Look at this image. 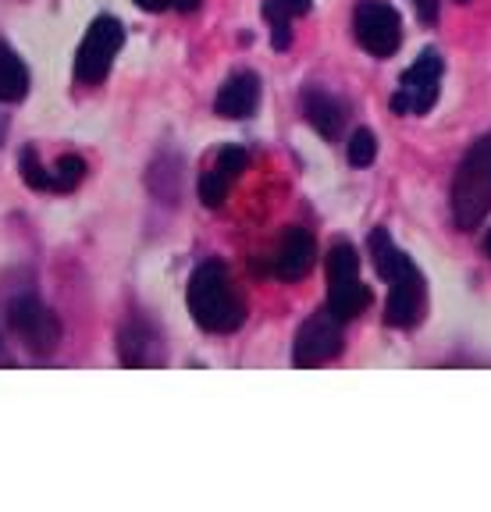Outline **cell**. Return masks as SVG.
<instances>
[{"label": "cell", "mask_w": 491, "mask_h": 512, "mask_svg": "<svg viewBox=\"0 0 491 512\" xmlns=\"http://www.w3.org/2000/svg\"><path fill=\"white\" fill-rule=\"evenodd\" d=\"M310 0H264V18L271 22L274 50H285L292 43V18L306 15Z\"/></svg>", "instance_id": "16"}, {"label": "cell", "mask_w": 491, "mask_h": 512, "mask_svg": "<svg viewBox=\"0 0 491 512\" xmlns=\"http://www.w3.org/2000/svg\"><path fill=\"white\" fill-rule=\"evenodd\" d=\"M459 4H467V0H459Z\"/></svg>", "instance_id": "25"}, {"label": "cell", "mask_w": 491, "mask_h": 512, "mask_svg": "<svg viewBox=\"0 0 491 512\" xmlns=\"http://www.w3.org/2000/svg\"><path fill=\"white\" fill-rule=\"evenodd\" d=\"M246 164H250V153L242 150V146H225V150H218L214 164H210L200 178L203 207H221L225 196H228V189H232V182L246 171Z\"/></svg>", "instance_id": "9"}, {"label": "cell", "mask_w": 491, "mask_h": 512, "mask_svg": "<svg viewBox=\"0 0 491 512\" xmlns=\"http://www.w3.org/2000/svg\"><path fill=\"white\" fill-rule=\"evenodd\" d=\"M484 249H488V256H491V228H488V239H484Z\"/></svg>", "instance_id": "24"}, {"label": "cell", "mask_w": 491, "mask_h": 512, "mask_svg": "<svg viewBox=\"0 0 491 512\" xmlns=\"http://www.w3.org/2000/svg\"><path fill=\"white\" fill-rule=\"evenodd\" d=\"M82 178H86V160L79 153H61L50 168V192H75Z\"/></svg>", "instance_id": "17"}, {"label": "cell", "mask_w": 491, "mask_h": 512, "mask_svg": "<svg viewBox=\"0 0 491 512\" xmlns=\"http://www.w3.org/2000/svg\"><path fill=\"white\" fill-rule=\"evenodd\" d=\"M25 93H29V68L8 43H0V104H18Z\"/></svg>", "instance_id": "15"}, {"label": "cell", "mask_w": 491, "mask_h": 512, "mask_svg": "<svg viewBox=\"0 0 491 512\" xmlns=\"http://www.w3.org/2000/svg\"><path fill=\"white\" fill-rule=\"evenodd\" d=\"M314 256H317V242L314 235L306 232V228H289L278 246V256H274V274L282 281H299L310 274L314 267Z\"/></svg>", "instance_id": "11"}, {"label": "cell", "mask_w": 491, "mask_h": 512, "mask_svg": "<svg viewBox=\"0 0 491 512\" xmlns=\"http://www.w3.org/2000/svg\"><path fill=\"white\" fill-rule=\"evenodd\" d=\"M374 157H378V139H374L371 128H356L353 136H349V164L353 168H367V164H374Z\"/></svg>", "instance_id": "18"}, {"label": "cell", "mask_w": 491, "mask_h": 512, "mask_svg": "<svg viewBox=\"0 0 491 512\" xmlns=\"http://www.w3.org/2000/svg\"><path fill=\"white\" fill-rule=\"evenodd\" d=\"M171 8H175V11H186V15H189V11H196V8H200V0H175V4H171Z\"/></svg>", "instance_id": "22"}, {"label": "cell", "mask_w": 491, "mask_h": 512, "mask_svg": "<svg viewBox=\"0 0 491 512\" xmlns=\"http://www.w3.org/2000/svg\"><path fill=\"white\" fill-rule=\"evenodd\" d=\"M8 328L15 331V338L36 356H50L61 342V324L57 317L33 296H22L8 306Z\"/></svg>", "instance_id": "7"}, {"label": "cell", "mask_w": 491, "mask_h": 512, "mask_svg": "<svg viewBox=\"0 0 491 512\" xmlns=\"http://www.w3.org/2000/svg\"><path fill=\"white\" fill-rule=\"evenodd\" d=\"M367 303H371V292H367V285L360 278L335 281V285H328V306H324V313L335 317L339 324H346V320L360 317L367 310Z\"/></svg>", "instance_id": "14"}, {"label": "cell", "mask_w": 491, "mask_h": 512, "mask_svg": "<svg viewBox=\"0 0 491 512\" xmlns=\"http://www.w3.org/2000/svg\"><path fill=\"white\" fill-rule=\"evenodd\" d=\"M18 168H22V178H25V185H29V189L50 192V168H43L33 146H25V150H22V157H18Z\"/></svg>", "instance_id": "19"}, {"label": "cell", "mask_w": 491, "mask_h": 512, "mask_svg": "<svg viewBox=\"0 0 491 512\" xmlns=\"http://www.w3.org/2000/svg\"><path fill=\"white\" fill-rule=\"evenodd\" d=\"M442 57L438 50H424L399 79V89L392 96L395 114H427L438 104V86H442Z\"/></svg>", "instance_id": "6"}, {"label": "cell", "mask_w": 491, "mask_h": 512, "mask_svg": "<svg viewBox=\"0 0 491 512\" xmlns=\"http://www.w3.org/2000/svg\"><path fill=\"white\" fill-rule=\"evenodd\" d=\"M121 43H125V29H121L118 18L100 15L97 22L89 25L86 36H82L79 50H75V82L82 86H97L107 79L114 57H118Z\"/></svg>", "instance_id": "4"}, {"label": "cell", "mask_w": 491, "mask_h": 512, "mask_svg": "<svg viewBox=\"0 0 491 512\" xmlns=\"http://www.w3.org/2000/svg\"><path fill=\"white\" fill-rule=\"evenodd\" d=\"M491 214V132L481 136L459 160L452 178V221L463 232H474Z\"/></svg>", "instance_id": "3"}, {"label": "cell", "mask_w": 491, "mask_h": 512, "mask_svg": "<svg viewBox=\"0 0 491 512\" xmlns=\"http://www.w3.org/2000/svg\"><path fill=\"white\" fill-rule=\"evenodd\" d=\"M4 132H8V118L0 114V143H4Z\"/></svg>", "instance_id": "23"}, {"label": "cell", "mask_w": 491, "mask_h": 512, "mask_svg": "<svg viewBox=\"0 0 491 512\" xmlns=\"http://www.w3.org/2000/svg\"><path fill=\"white\" fill-rule=\"evenodd\" d=\"M136 4L143 11H168L171 4H175V0H136Z\"/></svg>", "instance_id": "21"}, {"label": "cell", "mask_w": 491, "mask_h": 512, "mask_svg": "<svg viewBox=\"0 0 491 512\" xmlns=\"http://www.w3.org/2000/svg\"><path fill=\"white\" fill-rule=\"evenodd\" d=\"M413 8L424 22H438V8H442V0H413Z\"/></svg>", "instance_id": "20"}, {"label": "cell", "mask_w": 491, "mask_h": 512, "mask_svg": "<svg viewBox=\"0 0 491 512\" xmlns=\"http://www.w3.org/2000/svg\"><path fill=\"white\" fill-rule=\"evenodd\" d=\"M303 118L317 128V136L335 143V139H342V128H346V104H342L339 96L324 93V89H306Z\"/></svg>", "instance_id": "12"}, {"label": "cell", "mask_w": 491, "mask_h": 512, "mask_svg": "<svg viewBox=\"0 0 491 512\" xmlns=\"http://www.w3.org/2000/svg\"><path fill=\"white\" fill-rule=\"evenodd\" d=\"M257 104H260V79L253 72L232 75V79L218 89V96H214V111L232 121L250 118V114L257 111Z\"/></svg>", "instance_id": "13"}, {"label": "cell", "mask_w": 491, "mask_h": 512, "mask_svg": "<svg viewBox=\"0 0 491 512\" xmlns=\"http://www.w3.org/2000/svg\"><path fill=\"white\" fill-rule=\"evenodd\" d=\"M342 345H346V338H342L339 320L328 317V313H317V317H310L303 328L296 331L292 363H296V367H303V370L321 367V363H328V360H335V356H339Z\"/></svg>", "instance_id": "8"}, {"label": "cell", "mask_w": 491, "mask_h": 512, "mask_svg": "<svg viewBox=\"0 0 491 512\" xmlns=\"http://www.w3.org/2000/svg\"><path fill=\"white\" fill-rule=\"evenodd\" d=\"M353 32L367 54L392 57L403 43V18L388 0H360L353 11Z\"/></svg>", "instance_id": "5"}, {"label": "cell", "mask_w": 491, "mask_h": 512, "mask_svg": "<svg viewBox=\"0 0 491 512\" xmlns=\"http://www.w3.org/2000/svg\"><path fill=\"white\" fill-rule=\"evenodd\" d=\"M186 303L193 320L210 335H232L246 320V299H242L228 267L218 264V260H207V264H200L193 271L186 288Z\"/></svg>", "instance_id": "2"}, {"label": "cell", "mask_w": 491, "mask_h": 512, "mask_svg": "<svg viewBox=\"0 0 491 512\" xmlns=\"http://www.w3.org/2000/svg\"><path fill=\"white\" fill-rule=\"evenodd\" d=\"M121 363L125 367H161L164 363V338L150 320L136 317L121 328Z\"/></svg>", "instance_id": "10"}, {"label": "cell", "mask_w": 491, "mask_h": 512, "mask_svg": "<svg viewBox=\"0 0 491 512\" xmlns=\"http://www.w3.org/2000/svg\"><path fill=\"white\" fill-rule=\"evenodd\" d=\"M367 249H371L378 274L388 281L385 324L388 328H413V324H420L427 303V285L424 274L417 271V264L395 246L388 228H374L371 239H367Z\"/></svg>", "instance_id": "1"}]
</instances>
